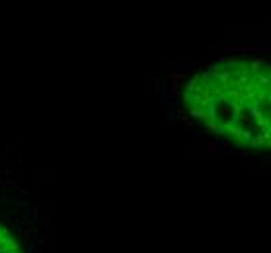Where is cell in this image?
Here are the masks:
<instances>
[{
	"label": "cell",
	"instance_id": "obj_1",
	"mask_svg": "<svg viewBox=\"0 0 271 253\" xmlns=\"http://www.w3.org/2000/svg\"><path fill=\"white\" fill-rule=\"evenodd\" d=\"M51 202H39V205L33 206V218L37 220L39 226L43 228H51L53 226V216H51Z\"/></svg>",
	"mask_w": 271,
	"mask_h": 253
},
{
	"label": "cell",
	"instance_id": "obj_2",
	"mask_svg": "<svg viewBox=\"0 0 271 253\" xmlns=\"http://www.w3.org/2000/svg\"><path fill=\"white\" fill-rule=\"evenodd\" d=\"M246 109H248V117L254 119V121H257V119L263 115V111H261V103L256 101V99H254V101H250V105L246 107Z\"/></svg>",
	"mask_w": 271,
	"mask_h": 253
},
{
	"label": "cell",
	"instance_id": "obj_3",
	"mask_svg": "<svg viewBox=\"0 0 271 253\" xmlns=\"http://www.w3.org/2000/svg\"><path fill=\"white\" fill-rule=\"evenodd\" d=\"M263 66H265V59H263V57H256V59L248 64V70H250V74L256 76V74H260V70L263 68Z\"/></svg>",
	"mask_w": 271,
	"mask_h": 253
},
{
	"label": "cell",
	"instance_id": "obj_4",
	"mask_svg": "<svg viewBox=\"0 0 271 253\" xmlns=\"http://www.w3.org/2000/svg\"><path fill=\"white\" fill-rule=\"evenodd\" d=\"M197 140V144H199V148L203 152H207V154H216V146H215V142H209V140H199V138H195Z\"/></svg>",
	"mask_w": 271,
	"mask_h": 253
},
{
	"label": "cell",
	"instance_id": "obj_5",
	"mask_svg": "<svg viewBox=\"0 0 271 253\" xmlns=\"http://www.w3.org/2000/svg\"><path fill=\"white\" fill-rule=\"evenodd\" d=\"M216 113H219V119H220V121H224V119H226L228 115H230V107H228L226 103H224V99L216 103Z\"/></svg>",
	"mask_w": 271,
	"mask_h": 253
},
{
	"label": "cell",
	"instance_id": "obj_6",
	"mask_svg": "<svg viewBox=\"0 0 271 253\" xmlns=\"http://www.w3.org/2000/svg\"><path fill=\"white\" fill-rule=\"evenodd\" d=\"M187 113H189L191 117L199 119V121H207V109H201V107H189Z\"/></svg>",
	"mask_w": 271,
	"mask_h": 253
},
{
	"label": "cell",
	"instance_id": "obj_7",
	"mask_svg": "<svg viewBox=\"0 0 271 253\" xmlns=\"http://www.w3.org/2000/svg\"><path fill=\"white\" fill-rule=\"evenodd\" d=\"M250 146H252V148H256V150H260V148H263V146H265V148H269L267 144L263 142V138H261V134H260V132H257V134L254 136L252 140H250Z\"/></svg>",
	"mask_w": 271,
	"mask_h": 253
},
{
	"label": "cell",
	"instance_id": "obj_8",
	"mask_svg": "<svg viewBox=\"0 0 271 253\" xmlns=\"http://www.w3.org/2000/svg\"><path fill=\"white\" fill-rule=\"evenodd\" d=\"M252 138H254L252 128H242V134H240V140H242V142H250Z\"/></svg>",
	"mask_w": 271,
	"mask_h": 253
},
{
	"label": "cell",
	"instance_id": "obj_9",
	"mask_svg": "<svg viewBox=\"0 0 271 253\" xmlns=\"http://www.w3.org/2000/svg\"><path fill=\"white\" fill-rule=\"evenodd\" d=\"M257 127H260L261 128V131H265V128H269V117H267V115H261V117L260 119H257Z\"/></svg>",
	"mask_w": 271,
	"mask_h": 253
},
{
	"label": "cell",
	"instance_id": "obj_10",
	"mask_svg": "<svg viewBox=\"0 0 271 253\" xmlns=\"http://www.w3.org/2000/svg\"><path fill=\"white\" fill-rule=\"evenodd\" d=\"M238 64H240V59H230V60H226V68L228 70H234V68H238Z\"/></svg>",
	"mask_w": 271,
	"mask_h": 253
},
{
	"label": "cell",
	"instance_id": "obj_11",
	"mask_svg": "<svg viewBox=\"0 0 271 253\" xmlns=\"http://www.w3.org/2000/svg\"><path fill=\"white\" fill-rule=\"evenodd\" d=\"M16 208H26L27 210V212H30V208H31V205H30V201H18V202H16Z\"/></svg>",
	"mask_w": 271,
	"mask_h": 253
},
{
	"label": "cell",
	"instance_id": "obj_12",
	"mask_svg": "<svg viewBox=\"0 0 271 253\" xmlns=\"http://www.w3.org/2000/svg\"><path fill=\"white\" fill-rule=\"evenodd\" d=\"M215 146H216V152H220V150H224V148L228 146V140H226V138H223V140H216V142H215Z\"/></svg>",
	"mask_w": 271,
	"mask_h": 253
},
{
	"label": "cell",
	"instance_id": "obj_13",
	"mask_svg": "<svg viewBox=\"0 0 271 253\" xmlns=\"http://www.w3.org/2000/svg\"><path fill=\"white\" fill-rule=\"evenodd\" d=\"M37 245H39V249H43V247H49V238H47V236H41V238L37 239Z\"/></svg>",
	"mask_w": 271,
	"mask_h": 253
},
{
	"label": "cell",
	"instance_id": "obj_14",
	"mask_svg": "<svg viewBox=\"0 0 271 253\" xmlns=\"http://www.w3.org/2000/svg\"><path fill=\"white\" fill-rule=\"evenodd\" d=\"M195 84H197V80H195V78H189V82H187V86H185V92H187V94H193Z\"/></svg>",
	"mask_w": 271,
	"mask_h": 253
},
{
	"label": "cell",
	"instance_id": "obj_15",
	"mask_svg": "<svg viewBox=\"0 0 271 253\" xmlns=\"http://www.w3.org/2000/svg\"><path fill=\"white\" fill-rule=\"evenodd\" d=\"M170 78L172 80H182V78H185V72H182V70H179V72H170Z\"/></svg>",
	"mask_w": 271,
	"mask_h": 253
},
{
	"label": "cell",
	"instance_id": "obj_16",
	"mask_svg": "<svg viewBox=\"0 0 271 253\" xmlns=\"http://www.w3.org/2000/svg\"><path fill=\"white\" fill-rule=\"evenodd\" d=\"M166 117H170V121H176L178 113H176V109H174V107H168V109H166Z\"/></svg>",
	"mask_w": 271,
	"mask_h": 253
},
{
	"label": "cell",
	"instance_id": "obj_17",
	"mask_svg": "<svg viewBox=\"0 0 271 253\" xmlns=\"http://www.w3.org/2000/svg\"><path fill=\"white\" fill-rule=\"evenodd\" d=\"M4 183H6L8 187H14V189H18V179H14V177H8V179H4Z\"/></svg>",
	"mask_w": 271,
	"mask_h": 253
},
{
	"label": "cell",
	"instance_id": "obj_18",
	"mask_svg": "<svg viewBox=\"0 0 271 253\" xmlns=\"http://www.w3.org/2000/svg\"><path fill=\"white\" fill-rule=\"evenodd\" d=\"M269 47H271V43H269L267 39H265V41H257V45H256L257 51H260V49H269Z\"/></svg>",
	"mask_w": 271,
	"mask_h": 253
},
{
	"label": "cell",
	"instance_id": "obj_19",
	"mask_svg": "<svg viewBox=\"0 0 271 253\" xmlns=\"http://www.w3.org/2000/svg\"><path fill=\"white\" fill-rule=\"evenodd\" d=\"M232 156L234 158H244V160H250V156L246 152H240V150H232Z\"/></svg>",
	"mask_w": 271,
	"mask_h": 253
},
{
	"label": "cell",
	"instance_id": "obj_20",
	"mask_svg": "<svg viewBox=\"0 0 271 253\" xmlns=\"http://www.w3.org/2000/svg\"><path fill=\"white\" fill-rule=\"evenodd\" d=\"M232 33H234V35H252V29H242V31H228V35H232Z\"/></svg>",
	"mask_w": 271,
	"mask_h": 253
},
{
	"label": "cell",
	"instance_id": "obj_21",
	"mask_svg": "<svg viewBox=\"0 0 271 253\" xmlns=\"http://www.w3.org/2000/svg\"><path fill=\"white\" fill-rule=\"evenodd\" d=\"M203 125H205V128H209V131H216V125H219V123H211V121H203Z\"/></svg>",
	"mask_w": 271,
	"mask_h": 253
},
{
	"label": "cell",
	"instance_id": "obj_22",
	"mask_svg": "<svg viewBox=\"0 0 271 253\" xmlns=\"http://www.w3.org/2000/svg\"><path fill=\"white\" fill-rule=\"evenodd\" d=\"M191 68H193V63H191V60H187V63L182 64V72H187V70H191Z\"/></svg>",
	"mask_w": 271,
	"mask_h": 253
},
{
	"label": "cell",
	"instance_id": "obj_23",
	"mask_svg": "<svg viewBox=\"0 0 271 253\" xmlns=\"http://www.w3.org/2000/svg\"><path fill=\"white\" fill-rule=\"evenodd\" d=\"M182 99H183V101H185V103H189V105H191V94L183 92V94H182Z\"/></svg>",
	"mask_w": 271,
	"mask_h": 253
},
{
	"label": "cell",
	"instance_id": "obj_24",
	"mask_svg": "<svg viewBox=\"0 0 271 253\" xmlns=\"http://www.w3.org/2000/svg\"><path fill=\"white\" fill-rule=\"evenodd\" d=\"M160 90H162V86H160V80H158V78H154V92L160 94Z\"/></svg>",
	"mask_w": 271,
	"mask_h": 253
},
{
	"label": "cell",
	"instance_id": "obj_25",
	"mask_svg": "<svg viewBox=\"0 0 271 253\" xmlns=\"http://www.w3.org/2000/svg\"><path fill=\"white\" fill-rule=\"evenodd\" d=\"M22 234H23V239H26V245H27L30 243V230H23Z\"/></svg>",
	"mask_w": 271,
	"mask_h": 253
},
{
	"label": "cell",
	"instance_id": "obj_26",
	"mask_svg": "<svg viewBox=\"0 0 271 253\" xmlns=\"http://www.w3.org/2000/svg\"><path fill=\"white\" fill-rule=\"evenodd\" d=\"M26 247H27V253H33V251H35V245H33V243H31V242L27 243Z\"/></svg>",
	"mask_w": 271,
	"mask_h": 253
},
{
	"label": "cell",
	"instance_id": "obj_27",
	"mask_svg": "<svg viewBox=\"0 0 271 253\" xmlns=\"http://www.w3.org/2000/svg\"><path fill=\"white\" fill-rule=\"evenodd\" d=\"M160 66H162L164 70H168V68H172V66H174V63H162Z\"/></svg>",
	"mask_w": 271,
	"mask_h": 253
},
{
	"label": "cell",
	"instance_id": "obj_28",
	"mask_svg": "<svg viewBox=\"0 0 271 253\" xmlns=\"http://www.w3.org/2000/svg\"><path fill=\"white\" fill-rule=\"evenodd\" d=\"M53 173L51 171H39V177H51Z\"/></svg>",
	"mask_w": 271,
	"mask_h": 253
},
{
	"label": "cell",
	"instance_id": "obj_29",
	"mask_svg": "<svg viewBox=\"0 0 271 253\" xmlns=\"http://www.w3.org/2000/svg\"><path fill=\"white\" fill-rule=\"evenodd\" d=\"M10 173H12V169H10V168H4V175H8V177H10Z\"/></svg>",
	"mask_w": 271,
	"mask_h": 253
},
{
	"label": "cell",
	"instance_id": "obj_30",
	"mask_svg": "<svg viewBox=\"0 0 271 253\" xmlns=\"http://www.w3.org/2000/svg\"><path fill=\"white\" fill-rule=\"evenodd\" d=\"M0 253H10V249H8V247H2V245H0Z\"/></svg>",
	"mask_w": 271,
	"mask_h": 253
},
{
	"label": "cell",
	"instance_id": "obj_31",
	"mask_svg": "<svg viewBox=\"0 0 271 253\" xmlns=\"http://www.w3.org/2000/svg\"><path fill=\"white\" fill-rule=\"evenodd\" d=\"M33 253H43V251H41V249H35V251H33Z\"/></svg>",
	"mask_w": 271,
	"mask_h": 253
},
{
	"label": "cell",
	"instance_id": "obj_32",
	"mask_svg": "<svg viewBox=\"0 0 271 253\" xmlns=\"http://www.w3.org/2000/svg\"><path fill=\"white\" fill-rule=\"evenodd\" d=\"M0 185H4V179H0Z\"/></svg>",
	"mask_w": 271,
	"mask_h": 253
}]
</instances>
